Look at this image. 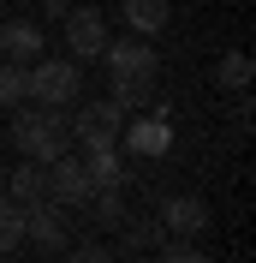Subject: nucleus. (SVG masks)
Returning <instances> with one entry per match:
<instances>
[{
    "label": "nucleus",
    "mask_w": 256,
    "mask_h": 263,
    "mask_svg": "<svg viewBox=\"0 0 256 263\" xmlns=\"http://www.w3.org/2000/svg\"><path fill=\"white\" fill-rule=\"evenodd\" d=\"M72 120V144H119V132H125V108H113V102H78V114Z\"/></svg>",
    "instance_id": "nucleus-5"
},
{
    "label": "nucleus",
    "mask_w": 256,
    "mask_h": 263,
    "mask_svg": "<svg viewBox=\"0 0 256 263\" xmlns=\"http://www.w3.org/2000/svg\"><path fill=\"white\" fill-rule=\"evenodd\" d=\"M60 30H66V54H72L78 66L101 60V48H108V18H101L96 6H66Z\"/></svg>",
    "instance_id": "nucleus-3"
},
{
    "label": "nucleus",
    "mask_w": 256,
    "mask_h": 263,
    "mask_svg": "<svg viewBox=\"0 0 256 263\" xmlns=\"http://www.w3.org/2000/svg\"><path fill=\"white\" fill-rule=\"evenodd\" d=\"M131 239H137V246H155V239H161V221H137V228H131Z\"/></svg>",
    "instance_id": "nucleus-21"
},
{
    "label": "nucleus",
    "mask_w": 256,
    "mask_h": 263,
    "mask_svg": "<svg viewBox=\"0 0 256 263\" xmlns=\"http://www.w3.org/2000/svg\"><path fill=\"white\" fill-rule=\"evenodd\" d=\"M12 149L24 156V162H42L48 167L54 156H66L72 149V120H66V108H12Z\"/></svg>",
    "instance_id": "nucleus-1"
},
{
    "label": "nucleus",
    "mask_w": 256,
    "mask_h": 263,
    "mask_svg": "<svg viewBox=\"0 0 256 263\" xmlns=\"http://www.w3.org/2000/svg\"><path fill=\"white\" fill-rule=\"evenodd\" d=\"M90 192H96V180H90V167H83V156H54L48 162V203H60V210H78V203H90Z\"/></svg>",
    "instance_id": "nucleus-4"
},
{
    "label": "nucleus",
    "mask_w": 256,
    "mask_h": 263,
    "mask_svg": "<svg viewBox=\"0 0 256 263\" xmlns=\"http://www.w3.org/2000/svg\"><path fill=\"white\" fill-rule=\"evenodd\" d=\"M113 108H155V78H113Z\"/></svg>",
    "instance_id": "nucleus-16"
},
{
    "label": "nucleus",
    "mask_w": 256,
    "mask_h": 263,
    "mask_svg": "<svg viewBox=\"0 0 256 263\" xmlns=\"http://www.w3.org/2000/svg\"><path fill=\"white\" fill-rule=\"evenodd\" d=\"M42 6H48V12H54V18H66V0H42Z\"/></svg>",
    "instance_id": "nucleus-22"
},
{
    "label": "nucleus",
    "mask_w": 256,
    "mask_h": 263,
    "mask_svg": "<svg viewBox=\"0 0 256 263\" xmlns=\"http://www.w3.org/2000/svg\"><path fill=\"white\" fill-rule=\"evenodd\" d=\"M18 246H24V210L0 192V257H6V251H18Z\"/></svg>",
    "instance_id": "nucleus-18"
},
{
    "label": "nucleus",
    "mask_w": 256,
    "mask_h": 263,
    "mask_svg": "<svg viewBox=\"0 0 256 263\" xmlns=\"http://www.w3.org/2000/svg\"><path fill=\"white\" fill-rule=\"evenodd\" d=\"M24 239H30L36 251H66V246H72L66 210H60V203H30V210H24Z\"/></svg>",
    "instance_id": "nucleus-8"
},
{
    "label": "nucleus",
    "mask_w": 256,
    "mask_h": 263,
    "mask_svg": "<svg viewBox=\"0 0 256 263\" xmlns=\"http://www.w3.org/2000/svg\"><path fill=\"white\" fill-rule=\"evenodd\" d=\"M0 180H6V162H0Z\"/></svg>",
    "instance_id": "nucleus-23"
},
{
    "label": "nucleus",
    "mask_w": 256,
    "mask_h": 263,
    "mask_svg": "<svg viewBox=\"0 0 256 263\" xmlns=\"http://www.w3.org/2000/svg\"><path fill=\"white\" fill-rule=\"evenodd\" d=\"M0 18H6V6H0Z\"/></svg>",
    "instance_id": "nucleus-24"
},
{
    "label": "nucleus",
    "mask_w": 256,
    "mask_h": 263,
    "mask_svg": "<svg viewBox=\"0 0 256 263\" xmlns=\"http://www.w3.org/2000/svg\"><path fill=\"white\" fill-rule=\"evenodd\" d=\"M119 138H125L131 156H149V162L173 149V126H167L161 114H137V120H125V132H119Z\"/></svg>",
    "instance_id": "nucleus-9"
},
{
    "label": "nucleus",
    "mask_w": 256,
    "mask_h": 263,
    "mask_svg": "<svg viewBox=\"0 0 256 263\" xmlns=\"http://www.w3.org/2000/svg\"><path fill=\"white\" fill-rule=\"evenodd\" d=\"M250 78H256V66H250L244 48H232V54L215 60V84H221V90H250Z\"/></svg>",
    "instance_id": "nucleus-13"
},
{
    "label": "nucleus",
    "mask_w": 256,
    "mask_h": 263,
    "mask_svg": "<svg viewBox=\"0 0 256 263\" xmlns=\"http://www.w3.org/2000/svg\"><path fill=\"white\" fill-rule=\"evenodd\" d=\"M24 102H30V66L0 60V108L12 114V108H24Z\"/></svg>",
    "instance_id": "nucleus-15"
},
{
    "label": "nucleus",
    "mask_w": 256,
    "mask_h": 263,
    "mask_svg": "<svg viewBox=\"0 0 256 263\" xmlns=\"http://www.w3.org/2000/svg\"><path fill=\"white\" fill-rule=\"evenodd\" d=\"M83 96V72L78 60L66 54V60H30V102L42 108H72Z\"/></svg>",
    "instance_id": "nucleus-2"
},
{
    "label": "nucleus",
    "mask_w": 256,
    "mask_h": 263,
    "mask_svg": "<svg viewBox=\"0 0 256 263\" xmlns=\"http://www.w3.org/2000/svg\"><path fill=\"white\" fill-rule=\"evenodd\" d=\"M60 257H66V263H113V251L96 246V239H83V246H66Z\"/></svg>",
    "instance_id": "nucleus-19"
},
{
    "label": "nucleus",
    "mask_w": 256,
    "mask_h": 263,
    "mask_svg": "<svg viewBox=\"0 0 256 263\" xmlns=\"http://www.w3.org/2000/svg\"><path fill=\"white\" fill-rule=\"evenodd\" d=\"M119 12H125V24H131V30H137V36H155L161 24L173 18V6H167V0H125Z\"/></svg>",
    "instance_id": "nucleus-12"
},
{
    "label": "nucleus",
    "mask_w": 256,
    "mask_h": 263,
    "mask_svg": "<svg viewBox=\"0 0 256 263\" xmlns=\"http://www.w3.org/2000/svg\"><path fill=\"white\" fill-rule=\"evenodd\" d=\"M42 48H48V36H42L36 18H0V60L30 66V60H42Z\"/></svg>",
    "instance_id": "nucleus-7"
},
{
    "label": "nucleus",
    "mask_w": 256,
    "mask_h": 263,
    "mask_svg": "<svg viewBox=\"0 0 256 263\" xmlns=\"http://www.w3.org/2000/svg\"><path fill=\"white\" fill-rule=\"evenodd\" d=\"M101 60H108V72H113V78H155V72H161V54L149 48L143 36H119V42L108 36Z\"/></svg>",
    "instance_id": "nucleus-6"
},
{
    "label": "nucleus",
    "mask_w": 256,
    "mask_h": 263,
    "mask_svg": "<svg viewBox=\"0 0 256 263\" xmlns=\"http://www.w3.org/2000/svg\"><path fill=\"white\" fill-rule=\"evenodd\" d=\"M90 215H96L101 228H119V221H125V197H119V185H96V192H90Z\"/></svg>",
    "instance_id": "nucleus-17"
},
{
    "label": "nucleus",
    "mask_w": 256,
    "mask_h": 263,
    "mask_svg": "<svg viewBox=\"0 0 256 263\" xmlns=\"http://www.w3.org/2000/svg\"><path fill=\"white\" fill-rule=\"evenodd\" d=\"M161 228L179 233V239H191V233L208 228V203L203 197H161Z\"/></svg>",
    "instance_id": "nucleus-10"
},
{
    "label": "nucleus",
    "mask_w": 256,
    "mask_h": 263,
    "mask_svg": "<svg viewBox=\"0 0 256 263\" xmlns=\"http://www.w3.org/2000/svg\"><path fill=\"white\" fill-rule=\"evenodd\" d=\"M83 167L96 185H119V144H83Z\"/></svg>",
    "instance_id": "nucleus-14"
},
{
    "label": "nucleus",
    "mask_w": 256,
    "mask_h": 263,
    "mask_svg": "<svg viewBox=\"0 0 256 263\" xmlns=\"http://www.w3.org/2000/svg\"><path fill=\"white\" fill-rule=\"evenodd\" d=\"M0 185H6V197H12L18 210H30V203H48V167H42V162H18Z\"/></svg>",
    "instance_id": "nucleus-11"
},
{
    "label": "nucleus",
    "mask_w": 256,
    "mask_h": 263,
    "mask_svg": "<svg viewBox=\"0 0 256 263\" xmlns=\"http://www.w3.org/2000/svg\"><path fill=\"white\" fill-rule=\"evenodd\" d=\"M161 263H208L197 246H185V239H173V246H161Z\"/></svg>",
    "instance_id": "nucleus-20"
}]
</instances>
